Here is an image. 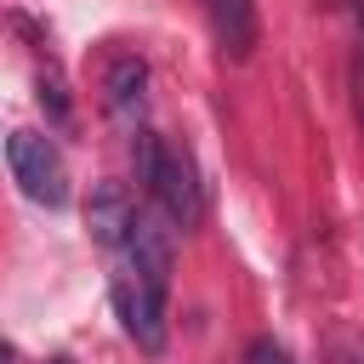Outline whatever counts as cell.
Wrapping results in <instances>:
<instances>
[{
  "label": "cell",
  "mask_w": 364,
  "mask_h": 364,
  "mask_svg": "<svg viewBox=\"0 0 364 364\" xmlns=\"http://www.w3.org/2000/svg\"><path fill=\"white\" fill-rule=\"evenodd\" d=\"M108 290H114V313H119L125 336H131L142 353H159V347H165V290H159L131 256L114 262Z\"/></svg>",
  "instance_id": "6da1fadb"
},
{
  "label": "cell",
  "mask_w": 364,
  "mask_h": 364,
  "mask_svg": "<svg viewBox=\"0 0 364 364\" xmlns=\"http://www.w3.org/2000/svg\"><path fill=\"white\" fill-rule=\"evenodd\" d=\"M6 165H11V182H17L34 205H46V210H63V205H68V171H63V154H57L46 136L11 131V136H6Z\"/></svg>",
  "instance_id": "7a4b0ae2"
},
{
  "label": "cell",
  "mask_w": 364,
  "mask_h": 364,
  "mask_svg": "<svg viewBox=\"0 0 364 364\" xmlns=\"http://www.w3.org/2000/svg\"><path fill=\"white\" fill-rule=\"evenodd\" d=\"M148 193L159 199V210H165L176 228H199V216H205V188H199L193 154H188L182 142H165L159 171H154V182H148Z\"/></svg>",
  "instance_id": "3957f363"
},
{
  "label": "cell",
  "mask_w": 364,
  "mask_h": 364,
  "mask_svg": "<svg viewBox=\"0 0 364 364\" xmlns=\"http://www.w3.org/2000/svg\"><path fill=\"white\" fill-rule=\"evenodd\" d=\"M102 108H108V119L119 125V131H142V114H148V63L142 57H131V51H119V57H108V68H102Z\"/></svg>",
  "instance_id": "277c9868"
},
{
  "label": "cell",
  "mask_w": 364,
  "mask_h": 364,
  "mask_svg": "<svg viewBox=\"0 0 364 364\" xmlns=\"http://www.w3.org/2000/svg\"><path fill=\"white\" fill-rule=\"evenodd\" d=\"M125 256H131L159 290H171V267H176V222H171L165 210H136V228H131V239H125Z\"/></svg>",
  "instance_id": "5b68a950"
},
{
  "label": "cell",
  "mask_w": 364,
  "mask_h": 364,
  "mask_svg": "<svg viewBox=\"0 0 364 364\" xmlns=\"http://www.w3.org/2000/svg\"><path fill=\"white\" fill-rule=\"evenodd\" d=\"M85 228L102 250H125L131 228H136V199L125 182H97L91 199H85Z\"/></svg>",
  "instance_id": "8992f818"
},
{
  "label": "cell",
  "mask_w": 364,
  "mask_h": 364,
  "mask_svg": "<svg viewBox=\"0 0 364 364\" xmlns=\"http://www.w3.org/2000/svg\"><path fill=\"white\" fill-rule=\"evenodd\" d=\"M205 17H210V28H216V46H222L233 63H245L250 46H256V6H250V0H205Z\"/></svg>",
  "instance_id": "52a82bcc"
},
{
  "label": "cell",
  "mask_w": 364,
  "mask_h": 364,
  "mask_svg": "<svg viewBox=\"0 0 364 364\" xmlns=\"http://www.w3.org/2000/svg\"><path fill=\"white\" fill-rule=\"evenodd\" d=\"M40 108H46V119H51V125H68V114H74V108H68V80H63V68H57V63H46V68H40Z\"/></svg>",
  "instance_id": "ba28073f"
},
{
  "label": "cell",
  "mask_w": 364,
  "mask_h": 364,
  "mask_svg": "<svg viewBox=\"0 0 364 364\" xmlns=\"http://www.w3.org/2000/svg\"><path fill=\"white\" fill-rule=\"evenodd\" d=\"M245 364H296V358L284 353V341H273V336H256V341H250V353H245Z\"/></svg>",
  "instance_id": "9c48e42d"
},
{
  "label": "cell",
  "mask_w": 364,
  "mask_h": 364,
  "mask_svg": "<svg viewBox=\"0 0 364 364\" xmlns=\"http://www.w3.org/2000/svg\"><path fill=\"white\" fill-rule=\"evenodd\" d=\"M324 6H353V0H324Z\"/></svg>",
  "instance_id": "30bf717a"
},
{
  "label": "cell",
  "mask_w": 364,
  "mask_h": 364,
  "mask_svg": "<svg viewBox=\"0 0 364 364\" xmlns=\"http://www.w3.org/2000/svg\"><path fill=\"white\" fill-rule=\"evenodd\" d=\"M347 364H353V358H347Z\"/></svg>",
  "instance_id": "8fae6325"
}]
</instances>
